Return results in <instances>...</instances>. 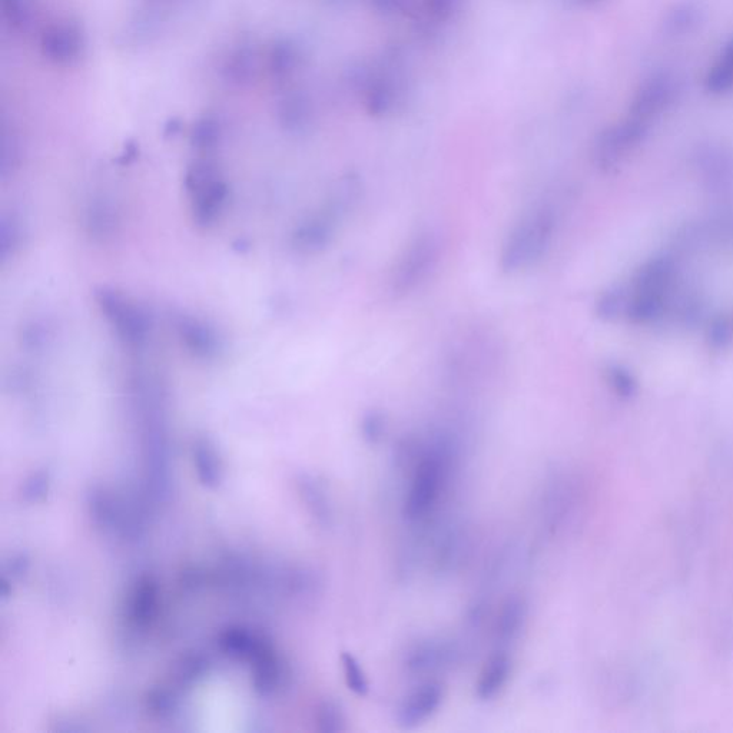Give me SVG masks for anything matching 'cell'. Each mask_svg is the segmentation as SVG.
<instances>
[{"instance_id":"cell-1","label":"cell","mask_w":733,"mask_h":733,"mask_svg":"<svg viewBox=\"0 0 733 733\" xmlns=\"http://www.w3.org/2000/svg\"><path fill=\"white\" fill-rule=\"evenodd\" d=\"M453 456L454 443L447 434H437L429 444L419 443V456H413L416 466L403 507L407 520L420 522L433 512L443 492Z\"/></svg>"},{"instance_id":"cell-2","label":"cell","mask_w":733,"mask_h":733,"mask_svg":"<svg viewBox=\"0 0 733 733\" xmlns=\"http://www.w3.org/2000/svg\"><path fill=\"white\" fill-rule=\"evenodd\" d=\"M675 264L669 258H655L643 264L628 290L626 318L633 324L659 320L671 303Z\"/></svg>"},{"instance_id":"cell-3","label":"cell","mask_w":733,"mask_h":733,"mask_svg":"<svg viewBox=\"0 0 733 733\" xmlns=\"http://www.w3.org/2000/svg\"><path fill=\"white\" fill-rule=\"evenodd\" d=\"M555 232V217L549 210H535L517 222L503 242L500 267L504 273H520L542 260Z\"/></svg>"},{"instance_id":"cell-4","label":"cell","mask_w":733,"mask_h":733,"mask_svg":"<svg viewBox=\"0 0 733 733\" xmlns=\"http://www.w3.org/2000/svg\"><path fill=\"white\" fill-rule=\"evenodd\" d=\"M440 245L436 235L420 232L401 252L390 274V291L396 297L413 293L426 283L439 261Z\"/></svg>"},{"instance_id":"cell-5","label":"cell","mask_w":733,"mask_h":733,"mask_svg":"<svg viewBox=\"0 0 733 733\" xmlns=\"http://www.w3.org/2000/svg\"><path fill=\"white\" fill-rule=\"evenodd\" d=\"M194 221L202 228H210L220 220L228 188L218 169L210 161H198L189 167L185 178Z\"/></svg>"},{"instance_id":"cell-6","label":"cell","mask_w":733,"mask_h":733,"mask_svg":"<svg viewBox=\"0 0 733 733\" xmlns=\"http://www.w3.org/2000/svg\"><path fill=\"white\" fill-rule=\"evenodd\" d=\"M96 303L118 336L129 346L139 347L147 341L151 323L148 314L137 303L115 290H99Z\"/></svg>"},{"instance_id":"cell-7","label":"cell","mask_w":733,"mask_h":733,"mask_svg":"<svg viewBox=\"0 0 733 733\" xmlns=\"http://www.w3.org/2000/svg\"><path fill=\"white\" fill-rule=\"evenodd\" d=\"M446 696L443 683L427 681L413 689L397 709V723L403 728H416L437 711Z\"/></svg>"},{"instance_id":"cell-8","label":"cell","mask_w":733,"mask_h":733,"mask_svg":"<svg viewBox=\"0 0 733 733\" xmlns=\"http://www.w3.org/2000/svg\"><path fill=\"white\" fill-rule=\"evenodd\" d=\"M341 218L336 210L325 204L323 210L298 225L293 234L294 248L304 254H317L325 250L333 241L337 222Z\"/></svg>"},{"instance_id":"cell-9","label":"cell","mask_w":733,"mask_h":733,"mask_svg":"<svg viewBox=\"0 0 733 733\" xmlns=\"http://www.w3.org/2000/svg\"><path fill=\"white\" fill-rule=\"evenodd\" d=\"M457 649L443 640H424L409 649L404 659L407 672L413 675H427L449 668L456 660Z\"/></svg>"},{"instance_id":"cell-10","label":"cell","mask_w":733,"mask_h":733,"mask_svg":"<svg viewBox=\"0 0 733 733\" xmlns=\"http://www.w3.org/2000/svg\"><path fill=\"white\" fill-rule=\"evenodd\" d=\"M638 138L639 132L633 128H622L608 132L596 145L595 162L597 167L605 169V171L615 168L626 157Z\"/></svg>"},{"instance_id":"cell-11","label":"cell","mask_w":733,"mask_h":733,"mask_svg":"<svg viewBox=\"0 0 733 733\" xmlns=\"http://www.w3.org/2000/svg\"><path fill=\"white\" fill-rule=\"evenodd\" d=\"M512 673V659L507 653L499 652L487 660L480 672L479 681L476 685V695L480 701H492L496 698Z\"/></svg>"},{"instance_id":"cell-12","label":"cell","mask_w":733,"mask_h":733,"mask_svg":"<svg viewBox=\"0 0 733 733\" xmlns=\"http://www.w3.org/2000/svg\"><path fill=\"white\" fill-rule=\"evenodd\" d=\"M178 331L185 347L194 356L212 358L215 357L218 348H220L214 330L208 327L207 324L194 320V318H182L178 323Z\"/></svg>"},{"instance_id":"cell-13","label":"cell","mask_w":733,"mask_h":733,"mask_svg":"<svg viewBox=\"0 0 733 733\" xmlns=\"http://www.w3.org/2000/svg\"><path fill=\"white\" fill-rule=\"evenodd\" d=\"M155 613H157V586L151 577H141L129 599V619L137 628H147Z\"/></svg>"},{"instance_id":"cell-14","label":"cell","mask_w":733,"mask_h":733,"mask_svg":"<svg viewBox=\"0 0 733 733\" xmlns=\"http://www.w3.org/2000/svg\"><path fill=\"white\" fill-rule=\"evenodd\" d=\"M298 489L308 512L318 523L328 526L333 520V507L324 484L313 476H303L298 480Z\"/></svg>"},{"instance_id":"cell-15","label":"cell","mask_w":733,"mask_h":733,"mask_svg":"<svg viewBox=\"0 0 733 733\" xmlns=\"http://www.w3.org/2000/svg\"><path fill=\"white\" fill-rule=\"evenodd\" d=\"M526 603L519 596H512L503 603L497 616V636L502 642H512L517 638L526 620Z\"/></svg>"},{"instance_id":"cell-16","label":"cell","mask_w":733,"mask_h":733,"mask_svg":"<svg viewBox=\"0 0 733 733\" xmlns=\"http://www.w3.org/2000/svg\"><path fill=\"white\" fill-rule=\"evenodd\" d=\"M195 463L202 482L215 486L221 479V463L217 451L207 440H198L194 446Z\"/></svg>"},{"instance_id":"cell-17","label":"cell","mask_w":733,"mask_h":733,"mask_svg":"<svg viewBox=\"0 0 733 733\" xmlns=\"http://www.w3.org/2000/svg\"><path fill=\"white\" fill-rule=\"evenodd\" d=\"M341 666H343L344 681L347 688L358 696H367L370 692V681L364 671L360 660L350 652L341 653Z\"/></svg>"},{"instance_id":"cell-18","label":"cell","mask_w":733,"mask_h":733,"mask_svg":"<svg viewBox=\"0 0 733 733\" xmlns=\"http://www.w3.org/2000/svg\"><path fill=\"white\" fill-rule=\"evenodd\" d=\"M88 225L89 232L96 235V237H106L114 231L116 225V212L109 202L101 201L94 202L88 211Z\"/></svg>"},{"instance_id":"cell-19","label":"cell","mask_w":733,"mask_h":733,"mask_svg":"<svg viewBox=\"0 0 733 733\" xmlns=\"http://www.w3.org/2000/svg\"><path fill=\"white\" fill-rule=\"evenodd\" d=\"M628 308V290L612 288L599 298L596 313L603 320L613 321L625 317Z\"/></svg>"},{"instance_id":"cell-20","label":"cell","mask_w":733,"mask_h":733,"mask_svg":"<svg viewBox=\"0 0 733 733\" xmlns=\"http://www.w3.org/2000/svg\"><path fill=\"white\" fill-rule=\"evenodd\" d=\"M318 731L324 733H337L346 729V716L343 709L333 701H324L318 706L317 715Z\"/></svg>"},{"instance_id":"cell-21","label":"cell","mask_w":733,"mask_h":733,"mask_svg":"<svg viewBox=\"0 0 733 733\" xmlns=\"http://www.w3.org/2000/svg\"><path fill=\"white\" fill-rule=\"evenodd\" d=\"M606 383L618 397L630 398L638 391V381L622 366H609L605 370Z\"/></svg>"},{"instance_id":"cell-22","label":"cell","mask_w":733,"mask_h":733,"mask_svg":"<svg viewBox=\"0 0 733 733\" xmlns=\"http://www.w3.org/2000/svg\"><path fill=\"white\" fill-rule=\"evenodd\" d=\"M388 429L387 417L381 411L371 410L361 419V437L368 444H378L386 437Z\"/></svg>"},{"instance_id":"cell-23","label":"cell","mask_w":733,"mask_h":733,"mask_svg":"<svg viewBox=\"0 0 733 733\" xmlns=\"http://www.w3.org/2000/svg\"><path fill=\"white\" fill-rule=\"evenodd\" d=\"M733 338V324L725 317L715 318L708 328L709 346L715 350H723L731 344Z\"/></svg>"},{"instance_id":"cell-24","label":"cell","mask_w":733,"mask_h":733,"mask_svg":"<svg viewBox=\"0 0 733 733\" xmlns=\"http://www.w3.org/2000/svg\"><path fill=\"white\" fill-rule=\"evenodd\" d=\"M732 324H733V321H732Z\"/></svg>"}]
</instances>
